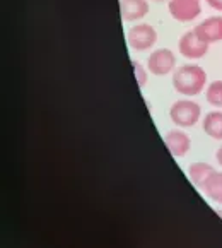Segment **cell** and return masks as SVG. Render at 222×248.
Wrapping results in <instances>:
<instances>
[{
	"label": "cell",
	"mask_w": 222,
	"mask_h": 248,
	"mask_svg": "<svg viewBox=\"0 0 222 248\" xmlns=\"http://www.w3.org/2000/svg\"><path fill=\"white\" fill-rule=\"evenodd\" d=\"M195 33L208 45L222 41V16H212V17L204 19L195 28Z\"/></svg>",
	"instance_id": "obj_7"
},
{
	"label": "cell",
	"mask_w": 222,
	"mask_h": 248,
	"mask_svg": "<svg viewBox=\"0 0 222 248\" xmlns=\"http://www.w3.org/2000/svg\"><path fill=\"white\" fill-rule=\"evenodd\" d=\"M202 108L197 101L193 99H178L173 103V106L169 108V118L175 125L183 128L193 127L200 120Z\"/></svg>",
	"instance_id": "obj_2"
},
{
	"label": "cell",
	"mask_w": 222,
	"mask_h": 248,
	"mask_svg": "<svg viewBox=\"0 0 222 248\" xmlns=\"http://www.w3.org/2000/svg\"><path fill=\"white\" fill-rule=\"evenodd\" d=\"M204 132L215 140H222V111H210L204 117Z\"/></svg>",
	"instance_id": "obj_11"
},
{
	"label": "cell",
	"mask_w": 222,
	"mask_h": 248,
	"mask_svg": "<svg viewBox=\"0 0 222 248\" xmlns=\"http://www.w3.org/2000/svg\"><path fill=\"white\" fill-rule=\"evenodd\" d=\"M127 41L128 46L132 50L137 51H146L149 48H152L157 41V31L154 30L150 24H135L133 28H130L127 33Z\"/></svg>",
	"instance_id": "obj_3"
},
{
	"label": "cell",
	"mask_w": 222,
	"mask_h": 248,
	"mask_svg": "<svg viewBox=\"0 0 222 248\" xmlns=\"http://www.w3.org/2000/svg\"><path fill=\"white\" fill-rule=\"evenodd\" d=\"M215 157H217V163L222 166V146L219 147V151H217V154H215Z\"/></svg>",
	"instance_id": "obj_16"
},
{
	"label": "cell",
	"mask_w": 222,
	"mask_h": 248,
	"mask_svg": "<svg viewBox=\"0 0 222 248\" xmlns=\"http://www.w3.org/2000/svg\"><path fill=\"white\" fill-rule=\"evenodd\" d=\"M147 69L154 76H168L169 72L176 70V55L168 48L154 50L147 59Z\"/></svg>",
	"instance_id": "obj_4"
},
{
	"label": "cell",
	"mask_w": 222,
	"mask_h": 248,
	"mask_svg": "<svg viewBox=\"0 0 222 248\" xmlns=\"http://www.w3.org/2000/svg\"><path fill=\"white\" fill-rule=\"evenodd\" d=\"M164 142H166V147L175 157H185L188 154L190 147H192L190 135L183 130H178V128L169 130L168 134L164 135Z\"/></svg>",
	"instance_id": "obj_8"
},
{
	"label": "cell",
	"mask_w": 222,
	"mask_h": 248,
	"mask_svg": "<svg viewBox=\"0 0 222 248\" xmlns=\"http://www.w3.org/2000/svg\"><path fill=\"white\" fill-rule=\"evenodd\" d=\"M168 11L176 21L190 22L202 14V5L200 0H169Z\"/></svg>",
	"instance_id": "obj_6"
},
{
	"label": "cell",
	"mask_w": 222,
	"mask_h": 248,
	"mask_svg": "<svg viewBox=\"0 0 222 248\" xmlns=\"http://www.w3.org/2000/svg\"><path fill=\"white\" fill-rule=\"evenodd\" d=\"M204 194L207 195L210 201L217 202V204H222V171H214L208 180L204 183L202 186Z\"/></svg>",
	"instance_id": "obj_10"
},
{
	"label": "cell",
	"mask_w": 222,
	"mask_h": 248,
	"mask_svg": "<svg viewBox=\"0 0 222 248\" xmlns=\"http://www.w3.org/2000/svg\"><path fill=\"white\" fill-rule=\"evenodd\" d=\"M207 72L200 65H183L173 72V88L183 96H197L205 89Z\"/></svg>",
	"instance_id": "obj_1"
},
{
	"label": "cell",
	"mask_w": 222,
	"mask_h": 248,
	"mask_svg": "<svg viewBox=\"0 0 222 248\" xmlns=\"http://www.w3.org/2000/svg\"><path fill=\"white\" fill-rule=\"evenodd\" d=\"M207 4L210 5L214 11L222 12V0H207Z\"/></svg>",
	"instance_id": "obj_15"
},
{
	"label": "cell",
	"mask_w": 222,
	"mask_h": 248,
	"mask_svg": "<svg viewBox=\"0 0 222 248\" xmlns=\"http://www.w3.org/2000/svg\"><path fill=\"white\" fill-rule=\"evenodd\" d=\"M178 50L183 57L190 60H198L202 57H205L208 51V43H205L197 33L195 30L193 31H188L185 33L178 41Z\"/></svg>",
	"instance_id": "obj_5"
},
{
	"label": "cell",
	"mask_w": 222,
	"mask_h": 248,
	"mask_svg": "<svg viewBox=\"0 0 222 248\" xmlns=\"http://www.w3.org/2000/svg\"><path fill=\"white\" fill-rule=\"evenodd\" d=\"M215 214H217V216H219V217H221V219H222V209H215Z\"/></svg>",
	"instance_id": "obj_17"
},
{
	"label": "cell",
	"mask_w": 222,
	"mask_h": 248,
	"mask_svg": "<svg viewBox=\"0 0 222 248\" xmlns=\"http://www.w3.org/2000/svg\"><path fill=\"white\" fill-rule=\"evenodd\" d=\"M132 67H133L135 77H137L138 88H144V86L147 84V72H146V69H144L142 63L137 62V60H132Z\"/></svg>",
	"instance_id": "obj_14"
},
{
	"label": "cell",
	"mask_w": 222,
	"mask_h": 248,
	"mask_svg": "<svg viewBox=\"0 0 222 248\" xmlns=\"http://www.w3.org/2000/svg\"><path fill=\"white\" fill-rule=\"evenodd\" d=\"M214 171L215 170L207 163H193V164H190V168H188V178L192 180L193 185L202 188L204 183L207 182L208 176H210Z\"/></svg>",
	"instance_id": "obj_12"
},
{
	"label": "cell",
	"mask_w": 222,
	"mask_h": 248,
	"mask_svg": "<svg viewBox=\"0 0 222 248\" xmlns=\"http://www.w3.org/2000/svg\"><path fill=\"white\" fill-rule=\"evenodd\" d=\"M156 2H161V0H156Z\"/></svg>",
	"instance_id": "obj_18"
},
{
	"label": "cell",
	"mask_w": 222,
	"mask_h": 248,
	"mask_svg": "<svg viewBox=\"0 0 222 248\" xmlns=\"http://www.w3.org/2000/svg\"><path fill=\"white\" fill-rule=\"evenodd\" d=\"M120 14L125 22H133L149 14L147 0H120Z\"/></svg>",
	"instance_id": "obj_9"
},
{
	"label": "cell",
	"mask_w": 222,
	"mask_h": 248,
	"mask_svg": "<svg viewBox=\"0 0 222 248\" xmlns=\"http://www.w3.org/2000/svg\"><path fill=\"white\" fill-rule=\"evenodd\" d=\"M205 99L208 105L222 108V80H214L205 89Z\"/></svg>",
	"instance_id": "obj_13"
}]
</instances>
